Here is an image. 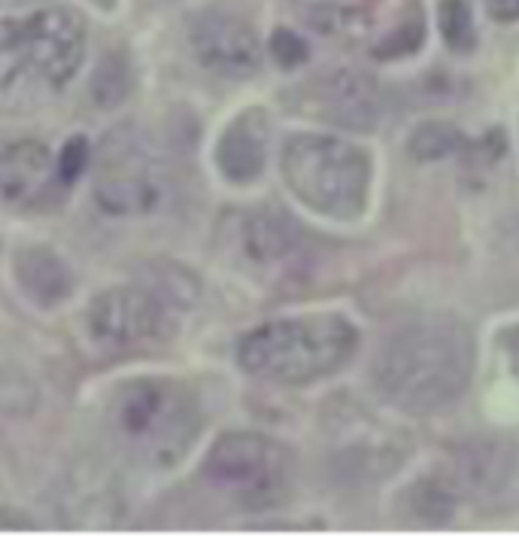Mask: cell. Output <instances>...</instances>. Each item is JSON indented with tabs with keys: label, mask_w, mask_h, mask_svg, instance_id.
<instances>
[{
	"label": "cell",
	"mask_w": 519,
	"mask_h": 556,
	"mask_svg": "<svg viewBox=\"0 0 519 556\" xmlns=\"http://www.w3.org/2000/svg\"><path fill=\"white\" fill-rule=\"evenodd\" d=\"M270 52H274V59L280 61L282 67H295V64H301V61L307 59V46H304V40L286 28H280L274 34Z\"/></svg>",
	"instance_id": "obj_20"
},
{
	"label": "cell",
	"mask_w": 519,
	"mask_h": 556,
	"mask_svg": "<svg viewBox=\"0 0 519 556\" xmlns=\"http://www.w3.org/2000/svg\"><path fill=\"white\" fill-rule=\"evenodd\" d=\"M34 395L25 380H18L13 371L0 368V410H28V399Z\"/></svg>",
	"instance_id": "obj_19"
},
{
	"label": "cell",
	"mask_w": 519,
	"mask_h": 556,
	"mask_svg": "<svg viewBox=\"0 0 519 556\" xmlns=\"http://www.w3.org/2000/svg\"><path fill=\"white\" fill-rule=\"evenodd\" d=\"M270 119L265 110H246L231 122L216 143V165L231 182H255L265 174Z\"/></svg>",
	"instance_id": "obj_13"
},
{
	"label": "cell",
	"mask_w": 519,
	"mask_h": 556,
	"mask_svg": "<svg viewBox=\"0 0 519 556\" xmlns=\"http://www.w3.org/2000/svg\"><path fill=\"white\" fill-rule=\"evenodd\" d=\"M198 61L219 76L246 79L262 67V43L255 30L228 13L198 15L189 30Z\"/></svg>",
	"instance_id": "obj_11"
},
{
	"label": "cell",
	"mask_w": 519,
	"mask_h": 556,
	"mask_svg": "<svg viewBox=\"0 0 519 556\" xmlns=\"http://www.w3.org/2000/svg\"><path fill=\"white\" fill-rule=\"evenodd\" d=\"M498 344H502V353H505L510 375H514V380L519 383V323L517 326H507V329L502 331Z\"/></svg>",
	"instance_id": "obj_21"
},
{
	"label": "cell",
	"mask_w": 519,
	"mask_h": 556,
	"mask_svg": "<svg viewBox=\"0 0 519 556\" xmlns=\"http://www.w3.org/2000/svg\"><path fill=\"white\" fill-rule=\"evenodd\" d=\"M474 359V334L465 323L429 316L389 334L371 377L387 405L422 417L453 405L468 390Z\"/></svg>",
	"instance_id": "obj_1"
},
{
	"label": "cell",
	"mask_w": 519,
	"mask_h": 556,
	"mask_svg": "<svg viewBox=\"0 0 519 556\" xmlns=\"http://www.w3.org/2000/svg\"><path fill=\"white\" fill-rule=\"evenodd\" d=\"M322 34L362 30V0H295Z\"/></svg>",
	"instance_id": "obj_15"
},
{
	"label": "cell",
	"mask_w": 519,
	"mask_h": 556,
	"mask_svg": "<svg viewBox=\"0 0 519 556\" xmlns=\"http://www.w3.org/2000/svg\"><path fill=\"white\" fill-rule=\"evenodd\" d=\"M459 143V135H456V128H450L444 122H431V125H422V128H416V135L410 137V152H414L416 159H444L453 152V147Z\"/></svg>",
	"instance_id": "obj_17"
},
{
	"label": "cell",
	"mask_w": 519,
	"mask_h": 556,
	"mask_svg": "<svg viewBox=\"0 0 519 556\" xmlns=\"http://www.w3.org/2000/svg\"><path fill=\"white\" fill-rule=\"evenodd\" d=\"M86 59V22L64 7L0 18V89H61Z\"/></svg>",
	"instance_id": "obj_5"
},
{
	"label": "cell",
	"mask_w": 519,
	"mask_h": 556,
	"mask_svg": "<svg viewBox=\"0 0 519 556\" xmlns=\"http://www.w3.org/2000/svg\"><path fill=\"white\" fill-rule=\"evenodd\" d=\"M106 422L122 451L140 466L177 468L201 435L194 392L170 377H131L110 395Z\"/></svg>",
	"instance_id": "obj_2"
},
{
	"label": "cell",
	"mask_w": 519,
	"mask_h": 556,
	"mask_svg": "<svg viewBox=\"0 0 519 556\" xmlns=\"http://www.w3.org/2000/svg\"><path fill=\"white\" fill-rule=\"evenodd\" d=\"M64 180L59 159L37 140H22L0 152V195L18 211H46L59 201Z\"/></svg>",
	"instance_id": "obj_12"
},
{
	"label": "cell",
	"mask_w": 519,
	"mask_h": 556,
	"mask_svg": "<svg viewBox=\"0 0 519 556\" xmlns=\"http://www.w3.org/2000/svg\"><path fill=\"white\" fill-rule=\"evenodd\" d=\"M486 10L498 22H517L519 18V0H486Z\"/></svg>",
	"instance_id": "obj_22"
},
{
	"label": "cell",
	"mask_w": 519,
	"mask_h": 556,
	"mask_svg": "<svg viewBox=\"0 0 519 556\" xmlns=\"http://www.w3.org/2000/svg\"><path fill=\"white\" fill-rule=\"evenodd\" d=\"M94 195L106 213L137 216L152 211L162 198V165L149 150L147 137L119 128L106 137L98 155Z\"/></svg>",
	"instance_id": "obj_7"
},
{
	"label": "cell",
	"mask_w": 519,
	"mask_h": 556,
	"mask_svg": "<svg viewBox=\"0 0 519 556\" xmlns=\"http://www.w3.org/2000/svg\"><path fill=\"white\" fill-rule=\"evenodd\" d=\"M89 140L86 137H71L67 143H64V150H61L59 155V174L61 180H64V186L67 182H74L83 170H86V165H89Z\"/></svg>",
	"instance_id": "obj_18"
},
{
	"label": "cell",
	"mask_w": 519,
	"mask_h": 556,
	"mask_svg": "<svg viewBox=\"0 0 519 556\" xmlns=\"http://www.w3.org/2000/svg\"><path fill=\"white\" fill-rule=\"evenodd\" d=\"M282 180L313 213L353 223L368 211L371 159L368 152L331 135H295L282 147Z\"/></svg>",
	"instance_id": "obj_4"
},
{
	"label": "cell",
	"mask_w": 519,
	"mask_h": 556,
	"mask_svg": "<svg viewBox=\"0 0 519 556\" xmlns=\"http://www.w3.org/2000/svg\"><path fill=\"white\" fill-rule=\"evenodd\" d=\"M438 22H441L444 43L450 46L453 52H471V49H474V18H471V7H468L465 0H441Z\"/></svg>",
	"instance_id": "obj_16"
},
{
	"label": "cell",
	"mask_w": 519,
	"mask_h": 556,
	"mask_svg": "<svg viewBox=\"0 0 519 556\" xmlns=\"http://www.w3.org/2000/svg\"><path fill=\"white\" fill-rule=\"evenodd\" d=\"M356 350L358 331L346 316H289L250 331L240 341L238 362L258 380L304 387L338 375Z\"/></svg>",
	"instance_id": "obj_3"
},
{
	"label": "cell",
	"mask_w": 519,
	"mask_h": 556,
	"mask_svg": "<svg viewBox=\"0 0 519 556\" xmlns=\"http://www.w3.org/2000/svg\"><path fill=\"white\" fill-rule=\"evenodd\" d=\"M295 106L313 119L331 122L350 131H371L380 122V86L371 74L356 67H341L304 83L295 94Z\"/></svg>",
	"instance_id": "obj_10"
},
{
	"label": "cell",
	"mask_w": 519,
	"mask_h": 556,
	"mask_svg": "<svg viewBox=\"0 0 519 556\" xmlns=\"http://www.w3.org/2000/svg\"><path fill=\"white\" fill-rule=\"evenodd\" d=\"M295 453L258 432H228L204 459L210 486L246 511L280 508L295 490Z\"/></svg>",
	"instance_id": "obj_6"
},
{
	"label": "cell",
	"mask_w": 519,
	"mask_h": 556,
	"mask_svg": "<svg viewBox=\"0 0 519 556\" xmlns=\"http://www.w3.org/2000/svg\"><path fill=\"white\" fill-rule=\"evenodd\" d=\"M94 3H101V7H106V10H110V7H113L116 0H94Z\"/></svg>",
	"instance_id": "obj_23"
},
{
	"label": "cell",
	"mask_w": 519,
	"mask_h": 556,
	"mask_svg": "<svg viewBox=\"0 0 519 556\" xmlns=\"http://www.w3.org/2000/svg\"><path fill=\"white\" fill-rule=\"evenodd\" d=\"M18 283L30 292V299L40 304H55V301L67 299L71 292V274L64 268L55 253L49 250H28L18 256Z\"/></svg>",
	"instance_id": "obj_14"
},
{
	"label": "cell",
	"mask_w": 519,
	"mask_h": 556,
	"mask_svg": "<svg viewBox=\"0 0 519 556\" xmlns=\"http://www.w3.org/2000/svg\"><path fill=\"white\" fill-rule=\"evenodd\" d=\"M89 329L106 350L131 353L164 344L174 334V314L167 301L143 286H116L91 301Z\"/></svg>",
	"instance_id": "obj_8"
},
{
	"label": "cell",
	"mask_w": 519,
	"mask_h": 556,
	"mask_svg": "<svg viewBox=\"0 0 519 556\" xmlns=\"http://www.w3.org/2000/svg\"><path fill=\"white\" fill-rule=\"evenodd\" d=\"M228 247L238 253L240 265L262 280L292 277L307 253V243H304V235L295 226V219H289L280 211H270V207L240 213Z\"/></svg>",
	"instance_id": "obj_9"
}]
</instances>
